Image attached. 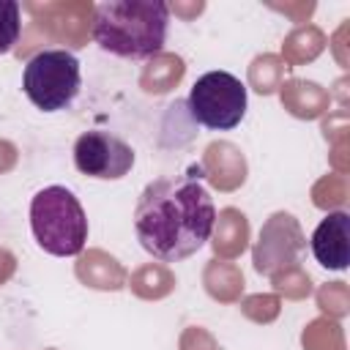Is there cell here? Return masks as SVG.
Returning a JSON list of instances; mask_svg holds the SVG:
<instances>
[{
	"label": "cell",
	"instance_id": "cell-1",
	"mask_svg": "<svg viewBox=\"0 0 350 350\" xmlns=\"http://www.w3.org/2000/svg\"><path fill=\"white\" fill-rule=\"evenodd\" d=\"M213 224V197L191 175L150 180L134 208L137 241L161 262H180L197 254L208 243Z\"/></svg>",
	"mask_w": 350,
	"mask_h": 350
},
{
	"label": "cell",
	"instance_id": "cell-2",
	"mask_svg": "<svg viewBox=\"0 0 350 350\" xmlns=\"http://www.w3.org/2000/svg\"><path fill=\"white\" fill-rule=\"evenodd\" d=\"M170 5L161 0H104L93 8V41L126 60L156 57L167 44Z\"/></svg>",
	"mask_w": 350,
	"mask_h": 350
},
{
	"label": "cell",
	"instance_id": "cell-3",
	"mask_svg": "<svg viewBox=\"0 0 350 350\" xmlns=\"http://www.w3.org/2000/svg\"><path fill=\"white\" fill-rule=\"evenodd\" d=\"M30 230L36 243L55 257H77L88 243V216L66 186H44L30 200Z\"/></svg>",
	"mask_w": 350,
	"mask_h": 350
},
{
	"label": "cell",
	"instance_id": "cell-4",
	"mask_svg": "<svg viewBox=\"0 0 350 350\" xmlns=\"http://www.w3.org/2000/svg\"><path fill=\"white\" fill-rule=\"evenodd\" d=\"M22 88L33 107H38L44 112L66 109L82 88V71H79L77 55L68 49L36 52L25 63Z\"/></svg>",
	"mask_w": 350,
	"mask_h": 350
},
{
	"label": "cell",
	"instance_id": "cell-5",
	"mask_svg": "<svg viewBox=\"0 0 350 350\" xmlns=\"http://www.w3.org/2000/svg\"><path fill=\"white\" fill-rule=\"evenodd\" d=\"M189 115L211 131H230L246 115V85L230 71H208L189 90Z\"/></svg>",
	"mask_w": 350,
	"mask_h": 350
},
{
	"label": "cell",
	"instance_id": "cell-6",
	"mask_svg": "<svg viewBox=\"0 0 350 350\" xmlns=\"http://www.w3.org/2000/svg\"><path fill=\"white\" fill-rule=\"evenodd\" d=\"M74 164L82 175L96 180H120L134 167V148L118 134L93 129L77 137Z\"/></svg>",
	"mask_w": 350,
	"mask_h": 350
},
{
	"label": "cell",
	"instance_id": "cell-7",
	"mask_svg": "<svg viewBox=\"0 0 350 350\" xmlns=\"http://www.w3.org/2000/svg\"><path fill=\"white\" fill-rule=\"evenodd\" d=\"M312 254L328 271H345L350 262V216L331 211L312 232Z\"/></svg>",
	"mask_w": 350,
	"mask_h": 350
},
{
	"label": "cell",
	"instance_id": "cell-8",
	"mask_svg": "<svg viewBox=\"0 0 350 350\" xmlns=\"http://www.w3.org/2000/svg\"><path fill=\"white\" fill-rule=\"evenodd\" d=\"M19 30H22L19 3L16 0H0V55L11 52L16 46Z\"/></svg>",
	"mask_w": 350,
	"mask_h": 350
}]
</instances>
